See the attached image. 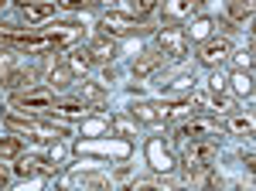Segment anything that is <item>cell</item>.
<instances>
[{"label":"cell","instance_id":"obj_5","mask_svg":"<svg viewBox=\"0 0 256 191\" xmlns=\"http://www.w3.org/2000/svg\"><path fill=\"white\" fill-rule=\"evenodd\" d=\"M202 10H205V0H164L160 18H164V24H188Z\"/></svg>","mask_w":256,"mask_h":191},{"label":"cell","instance_id":"obj_32","mask_svg":"<svg viewBox=\"0 0 256 191\" xmlns=\"http://www.w3.org/2000/svg\"><path fill=\"white\" fill-rule=\"evenodd\" d=\"M7 181H10V174H7L4 168H0V188H7Z\"/></svg>","mask_w":256,"mask_h":191},{"label":"cell","instance_id":"obj_27","mask_svg":"<svg viewBox=\"0 0 256 191\" xmlns=\"http://www.w3.org/2000/svg\"><path fill=\"white\" fill-rule=\"evenodd\" d=\"M82 150H102V154H116V157H126V150H130V147H126V144H113V147H110V144H82Z\"/></svg>","mask_w":256,"mask_h":191},{"label":"cell","instance_id":"obj_23","mask_svg":"<svg viewBox=\"0 0 256 191\" xmlns=\"http://www.w3.org/2000/svg\"><path fill=\"white\" fill-rule=\"evenodd\" d=\"M229 130L232 134H253V113H232V120H229Z\"/></svg>","mask_w":256,"mask_h":191},{"label":"cell","instance_id":"obj_9","mask_svg":"<svg viewBox=\"0 0 256 191\" xmlns=\"http://www.w3.org/2000/svg\"><path fill=\"white\" fill-rule=\"evenodd\" d=\"M229 55H232L229 38H205V41H202V48H198V62L208 65V68H218L222 62H229Z\"/></svg>","mask_w":256,"mask_h":191},{"label":"cell","instance_id":"obj_26","mask_svg":"<svg viewBox=\"0 0 256 191\" xmlns=\"http://www.w3.org/2000/svg\"><path fill=\"white\" fill-rule=\"evenodd\" d=\"M123 10L126 14H137V18H147L154 10V0H123Z\"/></svg>","mask_w":256,"mask_h":191},{"label":"cell","instance_id":"obj_12","mask_svg":"<svg viewBox=\"0 0 256 191\" xmlns=\"http://www.w3.org/2000/svg\"><path fill=\"white\" fill-rule=\"evenodd\" d=\"M160 62H164V55H160L158 48H147V52L134 62V78H150L160 68Z\"/></svg>","mask_w":256,"mask_h":191},{"label":"cell","instance_id":"obj_1","mask_svg":"<svg viewBox=\"0 0 256 191\" xmlns=\"http://www.w3.org/2000/svg\"><path fill=\"white\" fill-rule=\"evenodd\" d=\"M34 78H38V68L28 65V62H20L18 52H10V48L0 52V86H4V89H10V92L31 89Z\"/></svg>","mask_w":256,"mask_h":191},{"label":"cell","instance_id":"obj_11","mask_svg":"<svg viewBox=\"0 0 256 191\" xmlns=\"http://www.w3.org/2000/svg\"><path fill=\"white\" fill-rule=\"evenodd\" d=\"M192 102H195L205 116H226V113H232V102H229L226 96H216L212 89H208V92H195V96H192Z\"/></svg>","mask_w":256,"mask_h":191},{"label":"cell","instance_id":"obj_17","mask_svg":"<svg viewBox=\"0 0 256 191\" xmlns=\"http://www.w3.org/2000/svg\"><path fill=\"white\" fill-rule=\"evenodd\" d=\"M164 92H184V89H192L195 86V76L192 72H178V76H160L158 82Z\"/></svg>","mask_w":256,"mask_h":191},{"label":"cell","instance_id":"obj_6","mask_svg":"<svg viewBox=\"0 0 256 191\" xmlns=\"http://www.w3.org/2000/svg\"><path fill=\"white\" fill-rule=\"evenodd\" d=\"M99 28H102V34H110V38H126V34H144V31H147V24H140V20L126 18V14H120V10L102 14Z\"/></svg>","mask_w":256,"mask_h":191},{"label":"cell","instance_id":"obj_15","mask_svg":"<svg viewBox=\"0 0 256 191\" xmlns=\"http://www.w3.org/2000/svg\"><path fill=\"white\" fill-rule=\"evenodd\" d=\"M65 65H68L72 72H89L96 62H92V52H89V48H68V52H65Z\"/></svg>","mask_w":256,"mask_h":191},{"label":"cell","instance_id":"obj_14","mask_svg":"<svg viewBox=\"0 0 256 191\" xmlns=\"http://www.w3.org/2000/svg\"><path fill=\"white\" fill-rule=\"evenodd\" d=\"M72 76H76V72H72L65 62H62V65H52V68H48V89H52V92H65V89L72 86Z\"/></svg>","mask_w":256,"mask_h":191},{"label":"cell","instance_id":"obj_21","mask_svg":"<svg viewBox=\"0 0 256 191\" xmlns=\"http://www.w3.org/2000/svg\"><path fill=\"white\" fill-rule=\"evenodd\" d=\"M52 113L68 116V120H72V116H86L89 113V102H82V99H65V102H58V106L52 110Z\"/></svg>","mask_w":256,"mask_h":191},{"label":"cell","instance_id":"obj_22","mask_svg":"<svg viewBox=\"0 0 256 191\" xmlns=\"http://www.w3.org/2000/svg\"><path fill=\"white\" fill-rule=\"evenodd\" d=\"M232 92L236 96H242V99H250L253 96V78H250V72H232Z\"/></svg>","mask_w":256,"mask_h":191},{"label":"cell","instance_id":"obj_24","mask_svg":"<svg viewBox=\"0 0 256 191\" xmlns=\"http://www.w3.org/2000/svg\"><path fill=\"white\" fill-rule=\"evenodd\" d=\"M68 181L72 184H82V188H106L110 184V178H102V174H72Z\"/></svg>","mask_w":256,"mask_h":191},{"label":"cell","instance_id":"obj_19","mask_svg":"<svg viewBox=\"0 0 256 191\" xmlns=\"http://www.w3.org/2000/svg\"><path fill=\"white\" fill-rule=\"evenodd\" d=\"M79 99L82 102H89V106H102L106 102V89L99 86V82H79Z\"/></svg>","mask_w":256,"mask_h":191},{"label":"cell","instance_id":"obj_2","mask_svg":"<svg viewBox=\"0 0 256 191\" xmlns=\"http://www.w3.org/2000/svg\"><path fill=\"white\" fill-rule=\"evenodd\" d=\"M181 164H184V181L192 184V181H202L205 174L212 171V164H216V144L212 140H192L184 154H181Z\"/></svg>","mask_w":256,"mask_h":191},{"label":"cell","instance_id":"obj_25","mask_svg":"<svg viewBox=\"0 0 256 191\" xmlns=\"http://www.w3.org/2000/svg\"><path fill=\"white\" fill-rule=\"evenodd\" d=\"M113 130L120 136H137V120L134 116H113Z\"/></svg>","mask_w":256,"mask_h":191},{"label":"cell","instance_id":"obj_31","mask_svg":"<svg viewBox=\"0 0 256 191\" xmlns=\"http://www.w3.org/2000/svg\"><path fill=\"white\" fill-rule=\"evenodd\" d=\"M58 7H65V10H86V7H92V0H58Z\"/></svg>","mask_w":256,"mask_h":191},{"label":"cell","instance_id":"obj_20","mask_svg":"<svg viewBox=\"0 0 256 191\" xmlns=\"http://www.w3.org/2000/svg\"><path fill=\"white\" fill-rule=\"evenodd\" d=\"M212 28H216L212 20L198 14V18L188 20V31H184V38H192V41H205V38H212Z\"/></svg>","mask_w":256,"mask_h":191},{"label":"cell","instance_id":"obj_10","mask_svg":"<svg viewBox=\"0 0 256 191\" xmlns=\"http://www.w3.org/2000/svg\"><path fill=\"white\" fill-rule=\"evenodd\" d=\"M18 10H20V20H24L28 28H34V24H44V20L55 14V7H52L48 0H20Z\"/></svg>","mask_w":256,"mask_h":191},{"label":"cell","instance_id":"obj_16","mask_svg":"<svg viewBox=\"0 0 256 191\" xmlns=\"http://www.w3.org/2000/svg\"><path fill=\"white\" fill-rule=\"evenodd\" d=\"M89 52H92V62H113V55H116V41L110 38V34H99V38H92Z\"/></svg>","mask_w":256,"mask_h":191},{"label":"cell","instance_id":"obj_33","mask_svg":"<svg viewBox=\"0 0 256 191\" xmlns=\"http://www.w3.org/2000/svg\"><path fill=\"white\" fill-rule=\"evenodd\" d=\"M4 4H7V0H0V7H4Z\"/></svg>","mask_w":256,"mask_h":191},{"label":"cell","instance_id":"obj_28","mask_svg":"<svg viewBox=\"0 0 256 191\" xmlns=\"http://www.w3.org/2000/svg\"><path fill=\"white\" fill-rule=\"evenodd\" d=\"M18 154H20V144L14 136H4L0 140V157H18Z\"/></svg>","mask_w":256,"mask_h":191},{"label":"cell","instance_id":"obj_7","mask_svg":"<svg viewBox=\"0 0 256 191\" xmlns=\"http://www.w3.org/2000/svg\"><path fill=\"white\" fill-rule=\"evenodd\" d=\"M158 52L168 55V58H184L188 55V38H184V31L174 28V24L160 28L158 31Z\"/></svg>","mask_w":256,"mask_h":191},{"label":"cell","instance_id":"obj_29","mask_svg":"<svg viewBox=\"0 0 256 191\" xmlns=\"http://www.w3.org/2000/svg\"><path fill=\"white\" fill-rule=\"evenodd\" d=\"M208 89H212L216 96H226V89H229V78L222 76V72H216V76L208 78Z\"/></svg>","mask_w":256,"mask_h":191},{"label":"cell","instance_id":"obj_3","mask_svg":"<svg viewBox=\"0 0 256 191\" xmlns=\"http://www.w3.org/2000/svg\"><path fill=\"white\" fill-rule=\"evenodd\" d=\"M10 110H18L24 116H52L55 110V99H52V89H18L10 96Z\"/></svg>","mask_w":256,"mask_h":191},{"label":"cell","instance_id":"obj_13","mask_svg":"<svg viewBox=\"0 0 256 191\" xmlns=\"http://www.w3.org/2000/svg\"><path fill=\"white\" fill-rule=\"evenodd\" d=\"M130 116H134L137 123H150V126L168 123L164 113H160V102H137V106H130Z\"/></svg>","mask_w":256,"mask_h":191},{"label":"cell","instance_id":"obj_4","mask_svg":"<svg viewBox=\"0 0 256 191\" xmlns=\"http://www.w3.org/2000/svg\"><path fill=\"white\" fill-rule=\"evenodd\" d=\"M216 134H218V123L212 116H184L174 126L178 140H212Z\"/></svg>","mask_w":256,"mask_h":191},{"label":"cell","instance_id":"obj_30","mask_svg":"<svg viewBox=\"0 0 256 191\" xmlns=\"http://www.w3.org/2000/svg\"><path fill=\"white\" fill-rule=\"evenodd\" d=\"M229 58H236L239 72H250V68H253V48H250V52H239V55H229Z\"/></svg>","mask_w":256,"mask_h":191},{"label":"cell","instance_id":"obj_8","mask_svg":"<svg viewBox=\"0 0 256 191\" xmlns=\"http://www.w3.org/2000/svg\"><path fill=\"white\" fill-rule=\"evenodd\" d=\"M144 154H147V164H150V171H158V174H171V171L178 168L174 154L168 150V147H164V140H158V136H150V140H147Z\"/></svg>","mask_w":256,"mask_h":191},{"label":"cell","instance_id":"obj_18","mask_svg":"<svg viewBox=\"0 0 256 191\" xmlns=\"http://www.w3.org/2000/svg\"><path fill=\"white\" fill-rule=\"evenodd\" d=\"M226 14L232 24H246L253 18V0H226Z\"/></svg>","mask_w":256,"mask_h":191}]
</instances>
